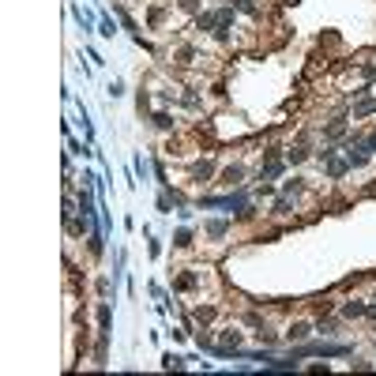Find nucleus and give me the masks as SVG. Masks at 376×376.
Masks as SVG:
<instances>
[{
  "label": "nucleus",
  "instance_id": "9",
  "mask_svg": "<svg viewBox=\"0 0 376 376\" xmlns=\"http://www.w3.org/2000/svg\"><path fill=\"white\" fill-rule=\"evenodd\" d=\"M173 241H177V248H188V245H192V234H188V229H181Z\"/></svg>",
  "mask_w": 376,
  "mask_h": 376
},
{
  "label": "nucleus",
  "instance_id": "4",
  "mask_svg": "<svg viewBox=\"0 0 376 376\" xmlns=\"http://www.w3.org/2000/svg\"><path fill=\"white\" fill-rule=\"evenodd\" d=\"M192 316H196V324H211V320H215V305H199Z\"/></svg>",
  "mask_w": 376,
  "mask_h": 376
},
{
  "label": "nucleus",
  "instance_id": "1",
  "mask_svg": "<svg viewBox=\"0 0 376 376\" xmlns=\"http://www.w3.org/2000/svg\"><path fill=\"white\" fill-rule=\"evenodd\" d=\"M199 286V275L196 271H181L177 275V290H196Z\"/></svg>",
  "mask_w": 376,
  "mask_h": 376
},
{
  "label": "nucleus",
  "instance_id": "2",
  "mask_svg": "<svg viewBox=\"0 0 376 376\" xmlns=\"http://www.w3.org/2000/svg\"><path fill=\"white\" fill-rule=\"evenodd\" d=\"M308 331H312V327H308L305 320H297V324H290V327H286V339H290V342H294V339H305Z\"/></svg>",
  "mask_w": 376,
  "mask_h": 376
},
{
  "label": "nucleus",
  "instance_id": "6",
  "mask_svg": "<svg viewBox=\"0 0 376 376\" xmlns=\"http://www.w3.org/2000/svg\"><path fill=\"white\" fill-rule=\"evenodd\" d=\"M154 124H158L162 132H169L173 128V117H169V113H154Z\"/></svg>",
  "mask_w": 376,
  "mask_h": 376
},
{
  "label": "nucleus",
  "instance_id": "7",
  "mask_svg": "<svg viewBox=\"0 0 376 376\" xmlns=\"http://www.w3.org/2000/svg\"><path fill=\"white\" fill-rule=\"evenodd\" d=\"M226 229H229V222H207V234H211V237H222Z\"/></svg>",
  "mask_w": 376,
  "mask_h": 376
},
{
  "label": "nucleus",
  "instance_id": "5",
  "mask_svg": "<svg viewBox=\"0 0 376 376\" xmlns=\"http://www.w3.org/2000/svg\"><path fill=\"white\" fill-rule=\"evenodd\" d=\"M211 169H215L211 162H199V166H192V177H196V181H207V177H211Z\"/></svg>",
  "mask_w": 376,
  "mask_h": 376
},
{
  "label": "nucleus",
  "instance_id": "3",
  "mask_svg": "<svg viewBox=\"0 0 376 376\" xmlns=\"http://www.w3.org/2000/svg\"><path fill=\"white\" fill-rule=\"evenodd\" d=\"M241 177H245V169H241V166H226L222 169V185H241Z\"/></svg>",
  "mask_w": 376,
  "mask_h": 376
},
{
  "label": "nucleus",
  "instance_id": "10",
  "mask_svg": "<svg viewBox=\"0 0 376 376\" xmlns=\"http://www.w3.org/2000/svg\"><path fill=\"white\" fill-rule=\"evenodd\" d=\"M181 8H185V12H196V0H181Z\"/></svg>",
  "mask_w": 376,
  "mask_h": 376
},
{
  "label": "nucleus",
  "instance_id": "8",
  "mask_svg": "<svg viewBox=\"0 0 376 376\" xmlns=\"http://www.w3.org/2000/svg\"><path fill=\"white\" fill-rule=\"evenodd\" d=\"M286 158H290V162H305L308 151H305V147H290V154H286Z\"/></svg>",
  "mask_w": 376,
  "mask_h": 376
}]
</instances>
